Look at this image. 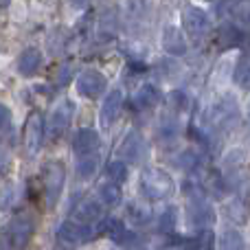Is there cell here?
Instances as JSON below:
<instances>
[{
	"label": "cell",
	"mask_w": 250,
	"mask_h": 250,
	"mask_svg": "<svg viewBox=\"0 0 250 250\" xmlns=\"http://www.w3.org/2000/svg\"><path fill=\"white\" fill-rule=\"evenodd\" d=\"M169 105L173 112H187L191 108V99L185 90H173L169 92Z\"/></svg>",
	"instance_id": "30"
},
{
	"label": "cell",
	"mask_w": 250,
	"mask_h": 250,
	"mask_svg": "<svg viewBox=\"0 0 250 250\" xmlns=\"http://www.w3.org/2000/svg\"><path fill=\"white\" fill-rule=\"evenodd\" d=\"M105 173H108L110 182L121 187L123 182L127 180V165H125V160H112V163L108 165V169H105Z\"/></svg>",
	"instance_id": "28"
},
{
	"label": "cell",
	"mask_w": 250,
	"mask_h": 250,
	"mask_svg": "<svg viewBox=\"0 0 250 250\" xmlns=\"http://www.w3.org/2000/svg\"><path fill=\"white\" fill-rule=\"evenodd\" d=\"M182 26H185L187 35H189L191 40L200 42V40H204L208 35V31H211V20H208V16L200 7L187 4V7L182 9Z\"/></svg>",
	"instance_id": "5"
},
{
	"label": "cell",
	"mask_w": 250,
	"mask_h": 250,
	"mask_svg": "<svg viewBox=\"0 0 250 250\" xmlns=\"http://www.w3.org/2000/svg\"><path fill=\"white\" fill-rule=\"evenodd\" d=\"M138 187H141V193L145 195L149 202H160V200H169L176 191V182L163 169L149 167L141 173V180H138Z\"/></svg>",
	"instance_id": "1"
},
{
	"label": "cell",
	"mask_w": 250,
	"mask_h": 250,
	"mask_svg": "<svg viewBox=\"0 0 250 250\" xmlns=\"http://www.w3.org/2000/svg\"><path fill=\"white\" fill-rule=\"evenodd\" d=\"M9 121H11V110H9L4 104H0V129L7 127Z\"/></svg>",
	"instance_id": "33"
},
{
	"label": "cell",
	"mask_w": 250,
	"mask_h": 250,
	"mask_svg": "<svg viewBox=\"0 0 250 250\" xmlns=\"http://www.w3.org/2000/svg\"><path fill=\"white\" fill-rule=\"evenodd\" d=\"M75 114V104L70 99H64L55 105V110L51 112L46 121V136L48 138H60L66 129L70 127V121H73Z\"/></svg>",
	"instance_id": "7"
},
{
	"label": "cell",
	"mask_w": 250,
	"mask_h": 250,
	"mask_svg": "<svg viewBox=\"0 0 250 250\" xmlns=\"http://www.w3.org/2000/svg\"><path fill=\"white\" fill-rule=\"evenodd\" d=\"M163 99V92L156 83H143L141 88L134 95V108L136 110H151L160 104Z\"/></svg>",
	"instance_id": "16"
},
{
	"label": "cell",
	"mask_w": 250,
	"mask_h": 250,
	"mask_svg": "<svg viewBox=\"0 0 250 250\" xmlns=\"http://www.w3.org/2000/svg\"><path fill=\"white\" fill-rule=\"evenodd\" d=\"M154 13V0H127V16L132 20H147Z\"/></svg>",
	"instance_id": "20"
},
{
	"label": "cell",
	"mask_w": 250,
	"mask_h": 250,
	"mask_svg": "<svg viewBox=\"0 0 250 250\" xmlns=\"http://www.w3.org/2000/svg\"><path fill=\"white\" fill-rule=\"evenodd\" d=\"M68 2L73 4L75 9H83V7H86V4H88V2H90V0H68Z\"/></svg>",
	"instance_id": "36"
},
{
	"label": "cell",
	"mask_w": 250,
	"mask_h": 250,
	"mask_svg": "<svg viewBox=\"0 0 250 250\" xmlns=\"http://www.w3.org/2000/svg\"><path fill=\"white\" fill-rule=\"evenodd\" d=\"M33 230H35V220L29 213H20V215H16L9 222L4 242L11 248H24L29 244V239L33 237Z\"/></svg>",
	"instance_id": "6"
},
{
	"label": "cell",
	"mask_w": 250,
	"mask_h": 250,
	"mask_svg": "<svg viewBox=\"0 0 250 250\" xmlns=\"http://www.w3.org/2000/svg\"><path fill=\"white\" fill-rule=\"evenodd\" d=\"M99 160H101V154H90V156H83V158H79V163H77V176L83 178V180L92 178L97 173V169H99Z\"/></svg>",
	"instance_id": "25"
},
{
	"label": "cell",
	"mask_w": 250,
	"mask_h": 250,
	"mask_svg": "<svg viewBox=\"0 0 250 250\" xmlns=\"http://www.w3.org/2000/svg\"><path fill=\"white\" fill-rule=\"evenodd\" d=\"M246 114H248V121H250V104H248V110H246Z\"/></svg>",
	"instance_id": "37"
},
{
	"label": "cell",
	"mask_w": 250,
	"mask_h": 250,
	"mask_svg": "<svg viewBox=\"0 0 250 250\" xmlns=\"http://www.w3.org/2000/svg\"><path fill=\"white\" fill-rule=\"evenodd\" d=\"M66 182V169L60 160H51V163L44 167L42 173V187H44V202H46V208H53L57 204L62 195V189H64Z\"/></svg>",
	"instance_id": "3"
},
{
	"label": "cell",
	"mask_w": 250,
	"mask_h": 250,
	"mask_svg": "<svg viewBox=\"0 0 250 250\" xmlns=\"http://www.w3.org/2000/svg\"><path fill=\"white\" fill-rule=\"evenodd\" d=\"M233 82L239 90H250V60L242 57V60L235 64L233 70Z\"/></svg>",
	"instance_id": "24"
},
{
	"label": "cell",
	"mask_w": 250,
	"mask_h": 250,
	"mask_svg": "<svg viewBox=\"0 0 250 250\" xmlns=\"http://www.w3.org/2000/svg\"><path fill=\"white\" fill-rule=\"evenodd\" d=\"M99 230L90 224H79V222H64L57 229V239L68 246H79V244H88L95 239Z\"/></svg>",
	"instance_id": "8"
},
{
	"label": "cell",
	"mask_w": 250,
	"mask_h": 250,
	"mask_svg": "<svg viewBox=\"0 0 250 250\" xmlns=\"http://www.w3.org/2000/svg\"><path fill=\"white\" fill-rule=\"evenodd\" d=\"M119 154H121V158L127 160V163H141L147 154L145 138H143L138 132H129L127 136L123 138L121 147H119Z\"/></svg>",
	"instance_id": "14"
},
{
	"label": "cell",
	"mask_w": 250,
	"mask_h": 250,
	"mask_svg": "<svg viewBox=\"0 0 250 250\" xmlns=\"http://www.w3.org/2000/svg\"><path fill=\"white\" fill-rule=\"evenodd\" d=\"M187 220H189L191 226H195V229H200V230L211 229V226L215 224V211H213V207L204 198H195V200H189Z\"/></svg>",
	"instance_id": "9"
},
{
	"label": "cell",
	"mask_w": 250,
	"mask_h": 250,
	"mask_svg": "<svg viewBox=\"0 0 250 250\" xmlns=\"http://www.w3.org/2000/svg\"><path fill=\"white\" fill-rule=\"evenodd\" d=\"M73 217H75V222H79V224H90L92 226V224H97V222L104 220V204L88 200V202L79 204V207L75 208Z\"/></svg>",
	"instance_id": "19"
},
{
	"label": "cell",
	"mask_w": 250,
	"mask_h": 250,
	"mask_svg": "<svg viewBox=\"0 0 250 250\" xmlns=\"http://www.w3.org/2000/svg\"><path fill=\"white\" fill-rule=\"evenodd\" d=\"M99 200L104 207H119L123 202V193L119 189V185L114 182H105V185L99 187Z\"/></svg>",
	"instance_id": "21"
},
{
	"label": "cell",
	"mask_w": 250,
	"mask_h": 250,
	"mask_svg": "<svg viewBox=\"0 0 250 250\" xmlns=\"http://www.w3.org/2000/svg\"><path fill=\"white\" fill-rule=\"evenodd\" d=\"M200 163H202V158H200V154L195 149H185L176 156V165L180 169H185V171H195L200 167Z\"/></svg>",
	"instance_id": "27"
},
{
	"label": "cell",
	"mask_w": 250,
	"mask_h": 250,
	"mask_svg": "<svg viewBox=\"0 0 250 250\" xmlns=\"http://www.w3.org/2000/svg\"><path fill=\"white\" fill-rule=\"evenodd\" d=\"M40 66H42V53L33 46L24 48L16 62V68L22 77H33V75L40 70Z\"/></svg>",
	"instance_id": "17"
},
{
	"label": "cell",
	"mask_w": 250,
	"mask_h": 250,
	"mask_svg": "<svg viewBox=\"0 0 250 250\" xmlns=\"http://www.w3.org/2000/svg\"><path fill=\"white\" fill-rule=\"evenodd\" d=\"M239 119V105H237V99L233 95H222L211 108L207 110L204 114V123L208 127H215V129H229L237 123Z\"/></svg>",
	"instance_id": "2"
},
{
	"label": "cell",
	"mask_w": 250,
	"mask_h": 250,
	"mask_svg": "<svg viewBox=\"0 0 250 250\" xmlns=\"http://www.w3.org/2000/svg\"><path fill=\"white\" fill-rule=\"evenodd\" d=\"M176 224H178V211H176V207H169L167 211L158 217V230L160 233H173Z\"/></svg>",
	"instance_id": "29"
},
{
	"label": "cell",
	"mask_w": 250,
	"mask_h": 250,
	"mask_svg": "<svg viewBox=\"0 0 250 250\" xmlns=\"http://www.w3.org/2000/svg\"><path fill=\"white\" fill-rule=\"evenodd\" d=\"M73 149L77 154V158H83V156L90 154H99V134L90 127H82L77 129L73 138Z\"/></svg>",
	"instance_id": "15"
},
{
	"label": "cell",
	"mask_w": 250,
	"mask_h": 250,
	"mask_svg": "<svg viewBox=\"0 0 250 250\" xmlns=\"http://www.w3.org/2000/svg\"><path fill=\"white\" fill-rule=\"evenodd\" d=\"M160 250H189L187 244H169V246H163Z\"/></svg>",
	"instance_id": "35"
},
{
	"label": "cell",
	"mask_w": 250,
	"mask_h": 250,
	"mask_svg": "<svg viewBox=\"0 0 250 250\" xmlns=\"http://www.w3.org/2000/svg\"><path fill=\"white\" fill-rule=\"evenodd\" d=\"M220 40L224 46H237V44H242V40H244V29L237 26L235 22H226L220 31Z\"/></svg>",
	"instance_id": "23"
},
{
	"label": "cell",
	"mask_w": 250,
	"mask_h": 250,
	"mask_svg": "<svg viewBox=\"0 0 250 250\" xmlns=\"http://www.w3.org/2000/svg\"><path fill=\"white\" fill-rule=\"evenodd\" d=\"M220 250H246V239L239 230L226 229L220 235Z\"/></svg>",
	"instance_id": "22"
},
{
	"label": "cell",
	"mask_w": 250,
	"mask_h": 250,
	"mask_svg": "<svg viewBox=\"0 0 250 250\" xmlns=\"http://www.w3.org/2000/svg\"><path fill=\"white\" fill-rule=\"evenodd\" d=\"M99 233L108 235V237L112 239L117 246H123V248H134L138 244L136 233H134V230H129L121 220H104Z\"/></svg>",
	"instance_id": "10"
},
{
	"label": "cell",
	"mask_w": 250,
	"mask_h": 250,
	"mask_svg": "<svg viewBox=\"0 0 250 250\" xmlns=\"http://www.w3.org/2000/svg\"><path fill=\"white\" fill-rule=\"evenodd\" d=\"M160 44H163L165 53L173 57H182L187 55V35L182 33V29H178L176 24H165L163 26V33H160Z\"/></svg>",
	"instance_id": "12"
},
{
	"label": "cell",
	"mask_w": 250,
	"mask_h": 250,
	"mask_svg": "<svg viewBox=\"0 0 250 250\" xmlns=\"http://www.w3.org/2000/svg\"><path fill=\"white\" fill-rule=\"evenodd\" d=\"M121 108H123V92L119 88L110 90L105 95L104 104H101V110H99V125L101 129H110L114 123H117L119 114H121Z\"/></svg>",
	"instance_id": "11"
},
{
	"label": "cell",
	"mask_w": 250,
	"mask_h": 250,
	"mask_svg": "<svg viewBox=\"0 0 250 250\" xmlns=\"http://www.w3.org/2000/svg\"><path fill=\"white\" fill-rule=\"evenodd\" d=\"M226 211V217H229L233 224H246L248 217H250V200L246 198L244 200V195H235L233 200H229L224 207Z\"/></svg>",
	"instance_id": "18"
},
{
	"label": "cell",
	"mask_w": 250,
	"mask_h": 250,
	"mask_svg": "<svg viewBox=\"0 0 250 250\" xmlns=\"http://www.w3.org/2000/svg\"><path fill=\"white\" fill-rule=\"evenodd\" d=\"M127 213H129V217H132L134 224H138V226H145L147 222H149V211L143 208V207H138V204H132V207L127 208Z\"/></svg>",
	"instance_id": "32"
},
{
	"label": "cell",
	"mask_w": 250,
	"mask_h": 250,
	"mask_svg": "<svg viewBox=\"0 0 250 250\" xmlns=\"http://www.w3.org/2000/svg\"><path fill=\"white\" fill-rule=\"evenodd\" d=\"M246 158H248V154H246L244 147H233V149L224 156V167L237 169V167H242V165L246 163Z\"/></svg>",
	"instance_id": "31"
},
{
	"label": "cell",
	"mask_w": 250,
	"mask_h": 250,
	"mask_svg": "<svg viewBox=\"0 0 250 250\" xmlns=\"http://www.w3.org/2000/svg\"><path fill=\"white\" fill-rule=\"evenodd\" d=\"M189 250H213L215 248V235H213L211 229L200 230V235L195 239H189L187 242Z\"/></svg>",
	"instance_id": "26"
},
{
	"label": "cell",
	"mask_w": 250,
	"mask_h": 250,
	"mask_svg": "<svg viewBox=\"0 0 250 250\" xmlns=\"http://www.w3.org/2000/svg\"><path fill=\"white\" fill-rule=\"evenodd\" d=\"M68 75H70V66H66V68L60 70V79H57V82H60V83H66V82H68Z\"/></svg>",
	"instance_id": "34"
},
{
	"label": "cell",
	"mask_w": 250,
	"mask_h": 250,
	"mask_svg": "<svg viewBox=\"0 0 250 250\" xmlns=\"http://www.w3.org/2000/svg\"><path fill=\"white\" fill-rule=\"evenodd\" d=\"M75 88H77V95L83 99H99L108 90V77L97 68H86L77 75Z\"/></svg>",
	"instance_id": "4"
},
{
	"label": "cell",
	"mask_w": 250,
	"mask_h": 250,
	"mask_svg": "<svg viewBox=\"0 0 250 250\" xmlns=\"http://www.w3.org/2000/svg\"><path fill=\"white\" fill-rule=\"evenodd\" d=\"M204 2H211V0H204Z\"/></svg>",
	"instance_id": "38"
},
{
	"label": "cell",
	"mask_w": 250,
	"mask_h": 250,
	"mask_svg": "<svg viewBox=\"0 0 250 250\" xmlns=\"http://www.w3.org/2000/svg\"><path fill=\"white\" fill-rule=\"evenodd\" d=\"M44 134H46V127H44L42 114H38V112L31 114L29 121H26V127H24V143H26L29 156H35L40 149H42Z\"/></svg>",
	"instance_id": "13"
}]
</instances>
